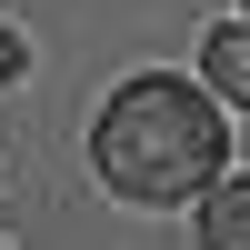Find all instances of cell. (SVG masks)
<instances>
[{"instance_id":"cell-1","label":"cell","mask_w":250,"mask_h":250,"mask_svg":"<svg viewBox=\"0 0 250 250\" xmlns=\"http://www.w3.org/2000/svg\"><path fill=\"white\" fill-rule=\"evenodd\" d=\"M90 160H100V180H110L120 200H210L220 190V160H230V130H220V110H210V90L200 80H170V70H140V80H120L110 90V110H100V130H90Z\"/></svg>"},{"instance_id":"cell-2","label":"cell","mask_w":250,"mask_h":250,"mask_svg":"<svg viewBox=\"0 0 250 250\" xmlns=\"http://www.w3.org/2000/svg\"><path fill=\"white\" fill-rule=\"evenodd\" d=\"M200 80L250 110V30H210V40H200Z\"/></svg>"},{"instance_id":"cell-3","label":"cell","mask_w":250,"mask_h":250,"mask_svg":"<svg viewBox=\"0 0 250 250\" xmlns=\"http://www.w3.org/2000/svg\"><path fill=\"white\" fill-rule=\"evenodd\" d=\"M200 240L210 250H250V180H220L200 200Z\"/></svg>"},{"instance_id":"cell-4","label":"cell","mask_w":250,"mask_h":250,"mask_svg":"<svg viewBox=\"0 0 250 250\" xmlns=\"http://www.w3.org/2000/svg\"><path fill=\"white\" fill-rule=\"evenodd\" d=\"M20 70H30V40H20V30H0V80H20Z\"/></svg>"}]
</instances>
